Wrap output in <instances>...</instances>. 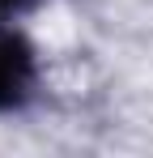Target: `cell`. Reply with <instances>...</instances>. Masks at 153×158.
Masks as SVG:
<instances>
[{"instance_id":"6da1fadb","label":"cell","mask_w":153,"mask_h":158,"mask_svg":"<svg viewBox=\"0 0 153 158\" xmlns=\"http://www.w3.org/2000/svg\"><path fill=\"white\" fill-rule=\"evenodd\" d=\"M30 81V56L13 34H0V107L17 103Z\"/></svg>"},{"instance_id":"7a4b0ae2","label":"cell","mask_w":153,"mask_h":158,"mask_svg":"<svg viewBox=\"0 0 153 158\" xmlns=\"http://www.w3.org/2000/svg\"><path fill=\"white\" fill-rule=\"evenodd\" d=\"M0 4H22V0H0Z\"/></svg>"}]
</instances>
